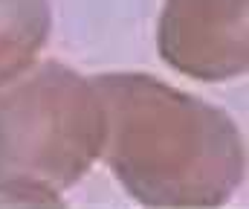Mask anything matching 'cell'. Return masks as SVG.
Wrapping results in <instances>:
<instances>
[{
	"label": "cell",
	"mask_w": 249,
	"mask_h": 209,
	"mask_svg": "<svg viewBox=\"0 0 249 209\" xmlns=\"http://www.w3.org/2000/svg\"><path fill=\"white\" fill-rule=\"evenodd\" d=\"M47 38V0H0V84L32 67Z\"/></svg>",
	"instance_id": "4"
},
{
	"label": "cell",
	"mask_w": 249,
	"mask_h": 209,
	"mask_svg": "<svg viewBox=\"0 0 249 209\" xmlns=\"http://www.w3.org/2000/svg\"><path fill=\"white\" fill-rule=\"evenodd\" d=\"M105 105L102 157L145 207H220L247 171L238 125L214 105L142 73L93 78Z\"/></svg>",
	"instance_id": "1"
},
{
	"label": "cell",
	"mask_w": 249,
	"mask_h": 209,
	"mask_svg": "<svg viewBox=\"0 0 249 209\" xmlns=\"http://www.w3.org/2000/svg\"><path fill=\"white\" fill-rule=\"evenodd\" d=\"M102 145L105 105L93 78L44 61L0 84V204L58 207Z\"/></svg>",
	"instance_id": "2"
},
{
	"label": "cell",
	"mask_w": 249,
	"mask_h": 209,
	"mask_svg": "<svg viewBox=\"0 0 249 209\" xmlns=\"http://www.w3.org/2000/svg\"><path fill=\"white\" fill-rule=\"evenodd\" d=\"M160 56L197 81L244 76L247 0H168L160 20Z\"/></svg>",
	"instance_id": "3"
}]
</instances>
